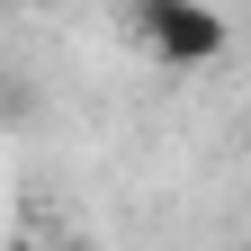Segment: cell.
<instances>
[{"mask_svg": "<svg viewBox=\"0 0 251 251\" xmlns=\"http://www.w3.org/2000/svg\"><path fill=\"white\" fill-rule=\"evenodd\" d=\"M135 36L152 45V63H171V72H198V63H215L233 45V27L215 18V9H198V0H135Z\"/></svg>", "mask_w": 251, "mask_h": 251, "instance_id": "1", "label": "cell"}, {"mask_svg": "<svg viewBox=\"0 0 251 251\" xmlns=\"http://www.w3.org/2000/svg\"><path fill=\"white\" fill-rule=\"evenodd\" d=\"M54 251H90V242H54Z\"/></svg>", "mask_w": 251, "mask_h": 251, "instance_id": "2", "label": "cell"}]
</instances>
